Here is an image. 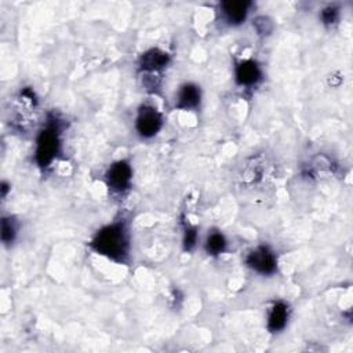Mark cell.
Wrapping results in <instances>:
<instances>
[{"instance_id":"6da1fadb","label":"cell","mask_w":353,"mask_h":353,"mask_svg":"<svg viewBox=\"0 0 353 353\" xmlns=\"http://www.w3.org/2000/svg\"><path fill=\"white\" fill-rule=\"evenodd\" d=\"M90 247L114 262H125L130 252V234L125 223L116 221L101 228L91 239Z\"/></svg>"},{"instance_id":"7a4b0ae2","label":"cell","mask_w":353,"mask_h":353,"mask_svg":"<svg viewBox=\"0 0 353 353\" xmlns=\"http://www.w3.org/2000/svg\"><path fill=\"white\" fill-rule=\"evenodd\" d=\"M61 149V128L57 119L47 121L36 138L34 159L39 167L47 168L58 156Z\"/></svg>"},{"instance_id":"3957f363","label":"cell","mask_w":353,"mask_h":353,"mask_svg":"<svg viewBox=\"0 0 353 353\" xmlns=\"http://www.w3.org/2000/svg\"><path fill=\"white\" fill-rule=\"evenodd\" d=\"M163 114L157 110L156 106L143 103L138 108L135 116V131L142 139H150L156 137L163 128Z\"/></svg>"},{"instance_id":"277c9868","label":"cell","mask_w":353,"mask_h":353,"mask_svg":"<svg viewBox=\"0 0 353 353\" xmlns=\"http://www.w3.org/2000/svg\"><path fill=\"white\" fill-rule=\"evenodd\" d=\"M244 261L251 270L262 276H272L277 270V256L274 251L263 244L250 250Z\"/></svg>"},{"instance_id":"5b68a950","label":"cell","mask_w":353,"mask_h":353,"mask_svg":"<svg viewBox=\"0 0 353 353\" xmlns=\"http://www.w3.org/2000/svg\"><path fill=\"white\" fill-rule=\"evenodd\" d=\"M105 182L113 193H124L132 183V167L125 160L114 161L105 172Z\"/></svg>"},{"instance_id":"8992f818","label":"cell","mask_w":353,"mask_h":353,"mask_svg":"<svg viewBox=\"0 0 353 353\" xmlns=\"http://www.w3.org/2000/svg\"><path fill=\"white\" fill-rule=\"evenodd\" d=\"M170 55L160 48H149L138 59V70L142 74H159L170 63Z\"/></svg>"},{"instance_id":"52a82bcc","label":"cell","mask_w":353,"mask_h":353,"mask_svg":"<svg viewBox=\"0 0 353 353\" xmlns=\"http://www.w3.org/2000/svg\"><path fill=\"white\" fill-rule=\"evenodd\" d=\"M262 80V69L254 59H241L234 66V81L240 87L251 88Z\"/></svg>"},{"instance_id":"ba28073f","label":"cell","mask_w":353,"mask_h":353,"mask_svg":"<svg viewBox=\"0 0 353 353\" xmlns=\"http://www.w3.org/2000/svg\"><path fill=\"white\" fill-rule=\"evenodd\" d=\"M252 3L251 1H222L219 4V12L222 19L230 25V26H240L245 22L250 8Z\"/></svg>"},{"instance_id":"9c48e42d","label":"cell","mask_w":353,"mask_h":353,"mask_svg":"<svg viewBox=\"0 0 353 353\" xmlns=\"http://www.w3.org/2000/svg\"><path fill=\"white\" fill-rule=\"evenodd\" d=\"M201 102V88L194 83H185L179 87L175 98V109L196 110Z\"/></svg>"},{"instance_id":"30bf717a","label":"cell","mask_w":353,"mask_h":353,"mask_svg":"<svg viewBox=\"0 0 353 353\" xmlns=\"http://www.w3.org/2000/svg\"><path fill=\"white\" fill-rule=\"evenodd\" d=\"M290 319V306L284 301H276L268 310L266 328L270 334L281 332Z\"/></svg>"},{"instance_id":"8fae6325","label":"cell","mask_w":353,"mask_h":353,"mask_svg":"<svg viewBox=\"0 0 353 353\" xmlns=\"http://www.w3.org/2000/svg\"><path fill=\"white\" fill-rule=\"evenodd\" d=\"M228 248L226 237L221 230H212L207 234V239L204 241V250L211 256H218L223 254Z\"/></svg>"},{"instance_id":"7c38bea8","label":"cell","mask_w":353,"mask_h":353,"mask_svg":"<svg viewBox=\"0 0 353 353\" xmlns=\"http://www.w3.org/2000/svg\"><path fill=\"white\" fill-rule=\"evenodd\" d=\"M17 236V225L12 218L4 216L1 219V241L3 244L8 245L15 240Z\"/></svg>"},{"instance_id":"4fadbf2b","label":"cell","mask_w":353,"mask_h":353,"mask_svg":"<svg viewBox=\"0 0 353 353\" xmlns=\"http://www.w3.org/2000/svg\"><path fill=\"white\" fill-rule=\"evenodd\" d=\"M196 243H197V228L186 222L183 225V239H182L185 251H192L196 247Z\"/></svg>"},{"instance_id":"5bb4252c","label":"cell","mask_w":353,"mask_h":353,"mask_svg":"<svg viewBox=\"0 0 353 353\" xmlns=\"http://www.w3.org/2000/svg\"><path fill=\"white\" fill-rule=\"evenodd\" d=\"M252 26L261 36H269L273 32V22L265 15H259L252 21Z\"/></svg>"},{"instance_id":"9a60e30c","label":"cell","mask_w":353,"mask_h":353,"mask_svg":"<svg viewBox=\"0 0 353 353\" xmlns=\"http://www.w3.org/2000/svg\"><path fill=\"white\" fill-rule=\"evenodd\" d=\"M320 19L324 25H334L339 19V10L335 6H328L321 10Z\"/></svg>"},{"instance_id":"2e32d148","label":"cell","mask_w":353,"mask_h":353,"mask_svg":"<svg viewBox=\"0 0 353 353\" xmlns=\"http://www.w3.org/2000/svg\"><path fill=\"white\" fill-rule=\"evenodd\" d=\"M8 188H10L8 183H7L6 181H3V182H1V196H3V199L6 197V194H7V192H8Z\"/></svg>"}]
</instances>
